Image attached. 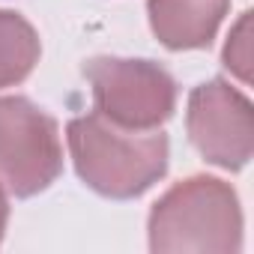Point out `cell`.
Masks as SVG:
<instances>
[{"instance_id": "6", "label": "cell", "mask_w": 254, "mask_h": 254, "mask_svg": "<svg viewBox=\"0 0 254 254\" xmlns=\"http://www.w3.org/2000/svg\"><path fill=\"white\" fill-rule=\"evenodd\" d=\"M230 0H150V27L159 42L171 51H194L206 48L224 15Z\"/></svg>"}, {"instance_id": "5", "label": "cell", "mask_w": 254, "mask_h": 254, "mask_svg": "<svg viewBox=\"0 0 254 254\" xmlns=\"http://www.w3.org/2000/svg\"><path fill=\"white\" fill-rule=\"evenodd\" d=\"M186 129L194 150L224 171L248 165L254 150V111L248 96L224 78L203 81L191 90L186 108Z\"/></svg>"}, {"instance_id": "7", "label": "cell", "mask_w": 254, "mask_h": 254, "mask_svg": "<svg viewBox=\"0 0 254 254\" xmlns=\"http://www.w3.org/2000/svg\"><path fill=\"white\" fill-rule=\"evenodd\" d=\"M39 36L27 18L0 9V87L21 84L39 63Z\"/></svg>"}, {"instance_id": "9", "label": "cell", "mask_w": 254, "mask_h": 254, "mask_svg": "<svg viewBox=\"0 0 254 254\" xmlns=\"http://www.w3.org/2000/svg\"><path fill=\"white\" fill-rule=\"evenodd\" d=\"M6 221H9V200H6V191H3V186H0V239H3Z\"/></svg>"}, {"instance_id": "1", "label": "cell", "mask_w": 254, "mask_h": 254, "mask_svg": "<svg viewBox=\"0 0 254 254\" xmlns=\"http://www.w3.org/2000/svg\"><path fill=\"white\" fill-rule=\"evenodd\" d=\"M66 138L78 177L102 197H138L168 171V138L156 129L129 132L96 111L69 120Z\"/></svg>"}, {"instance_id": "3", "label": "cell", "mask_w": 254, "mask_h": 254, "mask_svg": "<svg viewBox=\"0 0 254 254\" xmlns=\"http://www.w3.org/2000/svg\"><path fill=\"white\" fill-rule=\"evenodd\" d=\"M96 111L120 129L153 132L177 108V81L153 60L96 57L84 66Z\"/></svg>"}, {"instance_id": "4", "label": "cell", "mask_w": 254, "mask_h": 254, "mask_svg": "<svg viewBox=\"0 0 254 254\" xmlns=\"http://www.w3.org/2000/svg\"><path fill=\"white\" fill-rule=\"evenodd\" d=\"M63 171L57 123L24 96L0 99V186L15 197L45 191Z\"/></svg>"}, {"instance_id": "2", "label": "cell", "mask_w": 254, "mask_h": 254, "mask_svg": "<svg viewBox=\"0 0 254 254\" xmlns=\"http://www.w3.org/2000/svg\"><path fill=\"white\" fill-rule=\"evenodd\" d=\"M147 230L153 251L233 254L242 248L239 197L215 177L183 180L159 197Z\"/></svg>"}, {"instance_id": "8", "label": "cell", "mask_w": 254, "mask_h": 254, "mask_svg": "<svg viewBox=\"0 0 254 254\" xmlns=\"http://www.w3.org/2000/svg\"><path fill=\"white\" fill-rule=\"evenodd\" d=\"M224 66L239 78L251 81V12H242L224 45Z\"/></svg>"}]
</instances>
